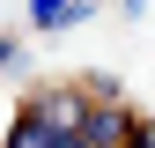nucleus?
<instances>
[{
  "label": "nucleus",
  "mask_w": 155,
  "mask_h": 148,
  "mask_svg": "<svg viewBox=\"0 0 155 148\" xmlns=\"http://www.w3.org/2000/svg\"><path fill=\"white\" fill-rule=\"evenodd\" d=\"M15 59H22V45H15V37H0V74H8Z\"/></svg>",
  "instance_id": "39448f33"
},
{
  "label": "nucleus",
  "mask_w": 155,
  "mask_h": 148,
  "mask_svg": "<svg viewBox=\"0 0 155 148\" xmlns=\"http://www.w3.org/2000/svg\"><path fill=\"white\" fill-rule=\"evenodd\" d=\"M89 15H96V0H30L37 30H74V22H89Z\"/></svg>",
  "instance_id": "7ed1b4c3"
},
{
  "label": "nucleus",
  "mask_w": 155,
  "mask_h": 148,
  "mask_svg": "<svg viewBox=\"0 0 155 148\" xmlns=\"http://www.w3.org/2000/svg\"><path fill=\"white\" fill-rule=\"evenodd\" d=\"M133 126H140V119L126 111V96H118V104H89L81 141H89V148H126V133H133Z\"/></svg>",
  "instance_id": "f03ea898"
},
{
  "label": "nucleus",
  "mask_w": 155,
  "mask_h": 148,
  "mask_svg": "<svg viewBox=\"0 0 155 148\" xmlns=\"http://www.w3.org/2000/svg\"><path fill=\"white\" fill-rule=\"evenodd\" d=\"M81 89H89V104H118V96H126V89H118V74H89Z\"/></svg>",
  "instance_id": "20e7f679"
},
{
  "label": "nucleus",
  "mask_w": 155,
  "mask_h": 148,
  "mask_svg": "<svg viewBox=\"0 0 155 148\" xmlns=\"http://www.w3.org/2000/svg\"><path fill=\"white\" fill-rule=\"evenodd\" d=\"M22 104L45 126H59V133H81V126H89V89H74V82H45V89H30Z\"/></svg>",
  "instance_id": "f257e3e1"
}]
</instances>
